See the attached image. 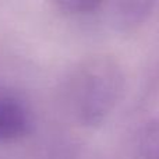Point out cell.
<instances>
[{
  "instance_id": "6da1fadb",
  "label": "cell",
  "mask_w": 159,
  "mask_h": 159,
  "mask_svg": "<svg viewBox=\"0 0 159 159\" xmlns=\"http://www.w3.org/2000/svg\"><path fill=\"white\" fill-rule=\"evenodd\" d=\"M126 75L116 57L106 53L87 56L74 64L61 87L69 115L84 127L102 124L123 96Z\"/></svg>"
},
{
  "instance_id": "3957f363",
  "label": "cell",
  "mask_w": 159,
  "mask_h": 159,
  "mask_svg": "<svg viewBox=\"0 0 159 159\" xmlns=\"http://www.w3.org/2000/svg\"><path fill=\"white\" fill-rule=\"evenodd\" d=\"M157 0H120L119 10L126 25H137L148 17Z\"/></svg>"
},
{
  "instance_id": "7a4b0ae2",
  "label": "cell",
  "mask_w": 159,
  "mask_h": 159,
  "mask_svg": "<svg viewBox=\"0 0 159 159\" xmlns=\"http://www.w3.org/2000/svg\"><path fill=\"white\" fill-rule=\"evenodd\" d=\"M31 119L21 101L10 95H0V143L20 140L30 131Z\"/></svg>"
},
{
  "instance_id": "277c9868",
  "label": "cell",
  "mask_w": 159,
  "mask_h": 159,
  "mask_svg": "<svg viewBox=\"0 0 159 159\" xmlns=\"http://www.w3.org/2000/svg\"><path fill=\"white\" fill-rule=\"evenodd\" d=\"M61 11L67 14H91L99 10L103 0H53Z\"/></svg>"
}]
</instances>
